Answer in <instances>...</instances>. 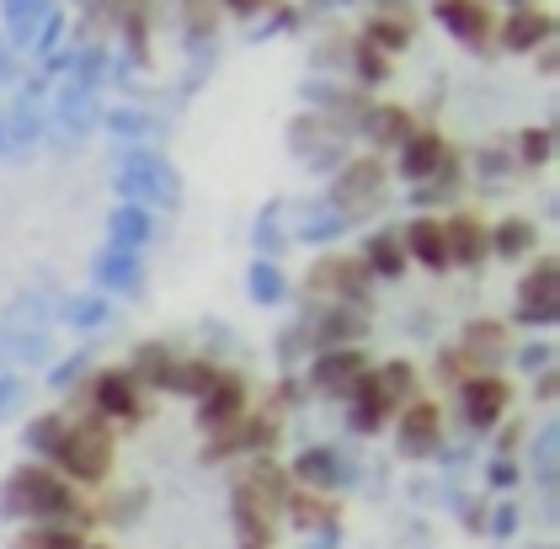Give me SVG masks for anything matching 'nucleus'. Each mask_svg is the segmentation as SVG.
Returning <instances> with one entry per match:
<instances>
[{"label":"nucleus","mask_w":560,"mask_h":549,"mask_svg":"<svg viewBox=\"0 0 560 549\" xmlns=\"http://www.w3.org/2000/svg\"><path fill=\"white\" fill-rule=\"evenodd\" d=\"M5 502L16 512H27V517H38V523H70V528H86L91 523V512L81 507L75 486L59 469H44V465L16 469L11 486H5Z\"/></svg>","instance_id":"nucleus-1"},{"label":"nucleus","mask_w":560,"mask_h":549,"mask_svg":"<svg viewBox=\"0 0 560 549\" xmlns=\"http://www.w3.org/2000/svg\"><path fill=\"white\" fill-rule=\"evenodd\" d=\"M113 454H118V443H113V422H102V417H81V422H70V437H65V448H59V459L54 469L65 475V480H81V486H102L107 475H113Z\"/></svg>","instance_id":"nucleus-2"},{"label":"nucleus","mask_w":560,"mask_h":549,"mask_svg":"<svg viewBox=\"0 0 560 549\" xmlns=\"http://www.w3.org/2000/svg\"><path fill=\"white\" fill-rule=\"evenodd\" d=\"M75 400H81V411L102 417V422H139L144 417V389L129 369H107V374L86 379L75 389Z\"/></svg>","instance_id":"nucleus-3"},{"label":"nucleus","mask_w":560,"mask_h":549,"mask_svg":"<svg viewBox=\"0 0 560 549\" xmlns=\"http://www.w3.org/2000/svg\"><path fill=\"white\" fill-rule=\"evenodd\" d=\"M246 379L241 374H230V369H219V379H214V389L198 400V427L203 432H219V427H230V422H241L246 417Z\"/></svg>","instance_id":"nucleus-4"},{"label":"nucleus","mask_w":560,"mask_h":549,"mask_svg":"<svg viewBox=\"0 0 560 549\" xmlns=\"http://www.w3.org/2000/svg\"><path fill=\"white\" fill-rule=\"evenodd\" d=\"M556 299H560L556 261H534V267H528V278L517 283V315H523V320H534V326H545V320L556 315Z\"/></svg>","instance_id":"nucleus-5"},{"label":"nucleus","mask_w":560,"mask_h":549,"mask_svg":"<svg viewBox=\"0 0 560 549\" xmlns=\"http://www.w3.org/2000/svg\"><path fill=\"white\" fill-rule=\"evenodd\" d=\"M459 411L470 427H497L502 411H508V384L491 379V374H470L459 384Z\"/></svg>","instance_id":"nucleus-6"},{"label":"nucleus","mask_w":560,"mask_h":549,"mask_svg":"<svg viewBox=\"0 0 560 549\" xmlns=\"http://www.w3.org/2000/svg\"><path fill=\"white\" fill-rule=\"evenodd\" d=\"M438 437H443L438 406H432V400H406V406H400V454L422 459V454L438 448Z\"/></svg>","instance_id":"nucleus-7"},{"label":"nucleus","mask_w":560,"mask_h":549,"mask_svg":"<svg viewBox=\"0 0 560 549\" xmlns=\"http://www.w3.org/2000/svg\"><path fill=\"white\" fill-rule=\"evenodd\" d=\"M432 11H438V22H443L459 43H486L497 33V16H491L486 0H438Z\"/></svg>","instance_id":"nucleus-8"},{"label":"nucleus","mask_w":560,"mask_h":549,"mask_svg":"<svg viewBox=\"0 0 560 549\" xmlns=\"http://www.w3.org/2000/svg\"><path fill=\"white\" fill-rule=\"evenodd\" d=\"M443 241H448V267H475V261L491 256V230L475 213L443 219Z\"/></svg>","instance_id":"nucleus-9"},{"label":"nucleus","mask_w":560,"mask_h":549,"mask_svg":"<svg viewBox=\"0 0 560 549\" xmlns=\"http://www.w3.org/2000/svg\"><path fill=\"white\" fill-rule=\"evenodd\" d=\"M310 289H326V294H337L342 304L347 299H363L369 294V267H363V256H331V261L315 267Z\"/></svg>","instance_id":"nucleus-10"},{"label":"nucleus","mask_w":560,"mask_h":549,"mask_svg":"<svg viewBox=\"0 0 560 549\" xmlns=\"http://www.w3.org/2000/svg\"><path fill=\"white\" fill-rule=\"evenodd\" d=\"M363 374H369V358H363L358 347H326V352L315 358V384L331 389V395H347Z\"/></svg>","instance_id":"nucleus-11"},{"label":"nucleus","mask_w":560,"mask_h":549,"mask_svg":"<svg viewBox=\"0 0 560 549\" xmlns=\"http://www.w3.org/2000/svg\"><path fill=\"white\" fill-rule=\"evenodd\" d=\"M443 166H448V144H443L432 128H411V139L400 144V171H406L411 182H432Z\"/></svg>","instance_id":"nucleus-12"},{"label":"nucleus","mask_w":560,"mask_h":549,"mask_svg":"<svg viewBox=\"0 0 560 549\" xmlns=\"http://www.w3.org/2000/svg\"><path fill=\"white\" fill-rule=\"evenodd\" d=\"M400 246L411 261H422L432 272H443L448 267V241H443V219H411L406 224V235H400Z\"/></svg>","instance_id":"nucleus-13"},{"label":"nucleus","mask_w":560,"mask_h":549,"mask_svg":"<svg viewBox=\"0 0 560 549\" xmlns=\"http://www.w3.org/2000/svg\"><path fill=\"white\" fill-rule=\"evenodd\" d=\"M347 400H352V422L363 427V432H374V427L389 422V411H400L395 400H389L385 389H380V379L374 374H363V379L347 389Z\"/></svg>","instance_id":"nucleus-14"},{"label":"nucleus","mask_w":560,"mask_h":549,"mask_svg":"<svg viewBox=\"0 0 560 549\" xmlns=\"http://www.w3.org/2000/svg\"><path fill=\"white\" fill-rule=\"evenodd\" d=\"M406 38H411V11H406V0H385V5L374 11V22H369V43L395 54Z\"/></svg>","instance_id":"nucleus-15"},{"label":"nucleus","mask_w":560,"mask_h":549,"mask_svg":"<svg viewBox=\"0 0 560 549\" xmlns=\"http://www.w3.org/2000/svg\"><path fill=\"white\" fill-rule=\"evenodd\" d=\"M502 43L508 48H545L550 43V16L539 5H513V16L502 27Z\"/></svg>","instance_id":"nucleus-16"},{"label":"nucleus","mask_w":560,"mask_h":549,"mask_svg":"<svg viewBox=\"0 0 560 549\" xmlns=\"http://www.w3.org/2000/svg\"><path fill=\"white\" fill-rule=\"evenodd\" d=\"M133 379H139V389H172V379H176V352L172 347H139L133 352V369H129Z\"/></svg>","instance_id":"nucleus-17"},{"label":"nucleus","mask_w":560,"mask_h":549,"mask_svg":"<svg viewBox=\"0 0 560 549\" xmlns=\"http://www.w3.org/2000/svg\"><path fill=\"white\" fill-rule=\"evenodd\" d=\"M272 443H278V417H272V411H267V417H241V422L230 427V448H235V454H267V448H272Z\"/></svg>","instance_id":"nucleus-18"},{"label":"nucleus","mask_w":560,"mask_h":549,"mask_svg":"<svg viewBox=\"0 0 560 549\" xmlns=\"http://www.w3.org/2000/svg\"><path fill=\"white\" fill-rule=\"evenodd\" d=\"M363 267H369V278H400V272H406V246H400V235L380 230V235L369 241V252H363Z\"/></svg>","instance_id":"nucleus-19"},{"label":"nucleus","mask_w":560,"mask_h":549,"mask_svg":"<svg viewBox=\"0 0 560 549\" xmlns=\"http://www.w3.org/2000/svg\"><path fill=\"white\" fill-rule=\"evenodd\" d=\"M16 549H86V534L81 528H70V523H33Z\"/></svg>","instance_id":"nucleus-20"},{"label":"nucleus","mask_w":560,"mask_h":549,"mask_svg":"<svg viewBox=\"0 0 560 549\" xmlns=\"http://www.w3.org/2000/svg\"><path fill=\"white\" fill-rule=\"evenodd\" d=\"M380 187H385V171L374 166V161H363V166H352V171H347V176H342V187H337V198H342L347 209H363V203H369V198H374Z\"/></svg>","instance_id":"nucleus-21"},{"label":"nucleus","mask_w":560,"mask_h":549,"mask_svg":"<svg viewBox=\"0 0 560 549\" xmlns=\"http://www.w3.org/2000/svg\"><path fill=\"white\" fill-rule=\"evenodd\" d=\"M283 507H289V517H294L300 528H326V523H331V502H326L320 491H304V486H289Z\"/></svg>","instance_id":"nucleus-22"},{"label":"nucleus","mask_w":560,"mask_h":549,"mask_svg":"<svg viewBox=\"0 0 560 549\" xmlns=\"http://www.w3.org/2000/svg\"><path fill=\"white\" fill-rule=\"evenodd\" d=\"M214 379H219V363H209V358H176V379H172V389L192 395V400H203V395L214 389Z\"/></svg>","instance_id":"nucleus-23"},{"label":"nucleus","mask_w":560,"mask_h":549,"mask_svg":"<svg viewBox=\"0 0 560 549\" xmlns=\"http://www.w3.org/2000/svg\"><path fill=\"white\" fill-rule=\"evenodd\" d=\"M246 486L257 491V497L267 502V507L278 512V507H283V497H289V486H294V480H289V475H283L278 465H257L252 475H246Z\"/></svg>","instance_id":"nucleus-24"},{"label":"nucleus","mask_w":560,"mask_h":549,"mask_svg":"<svg viewBox=\"0 0 560 549\" xmlns=\"http://www.w3.org/2000/svg\"><path fill=\"white\" fill-rule=\"evenodd\" d=\"M534 246V224L528 219H502V230L491 235V252H502V256H523Z\"/></svg>","instance_id":"nucleus-25"},{"label":"nucleus","mask_w":560,"mask_h":549,"mask_svg":"<svg viewBox=\"0 0 560 549\" xmlns=\"http://www.w3.org/2000/svg\"><path fill=\"white\" fill-rule=\"evenodd\" d=\"M411 113H406V107H380V113H374V139H385V144H406V139H411Z\"/></svg>","instance_id":"nucleus-26"},{"label":"nucleus","mask_w":560,"mask_h":549,"mask_svg":"<svg viewBox=\"0 0 560 549\" xmlns=\"http://www.w3.org/2000/svg\"><path fill=\"white\" fill-rule=\"evenodd\" d=\"M374 379H380V389H385L395 406H406L411 400V389H417V374L406 369V363H389V369H374Z\"/></svg>","instance_id":"nucleus-27"},{"label":"nucleus","mask_w":560,"mask_h":549,"mask_svg":"<svg viewBox=\"0 0 560 549\" xmlns=\"http://www.w3.org/2000/svg\"><path fill=\"white\" fill-rule=\"evenodd\" d=\"M65 437H70V422H65V417H44V422H33V448L48 454V459H59Z\"/></svg>","instance_id":"nucleus-28"},{"label":"nucleus","mask_w":560,"mask_h":549,"mask_svg":"<svg viewBox=\"0 0 560 549\" xmlns=\"http://www.w3.org/2000/svg\"><path fill=\"white\" fill-rule=\"evenodd\" d=\"M502 326H491V320H480V326H470V337H465V352H470V363H480V358H491V352H502Z\"/></svg>","instance_id":"nucleus-29"},{"label":"nucleus","mask_w":560,"mask_h":549,"mask_svg":"<svg viewBox=\"0 0 560 549\" xmlns=\"http://www.w3.org/2000/svg\"><path fill=\"white\" fill-rule=\"evenodd\" d=\"M294 475H300L304 491H320V486H331V459L326 454H304L300 465H294Z\"/></svg>","instance_id":"nucleus-30"},{"label":"nucleus","mask_w":560,"mask_h":549,"mask_svg":"<svg viewBox=\"0 0 560 549\" xmlns=\"http://www.w3.org/2000/svg\"><path fill=\"white\" fill-rule=\"evenodd\" d=\"M320 337H326V347H352V337H358V315H347V304L342 309H331Z\"/></svg>","instance_id":"nucleus-31"},{"label":"nucleus","mask_w":560,"mask_h":549,"mask_svg":"<svg viewBox=\"0 0 560 549\" xmlns=\"http://www.w3.org/2000/svg\"><path fill=\"white\" fill-rule=\"evenodd\" d=\"M358 75H363V81H385L389 75V54L385 48H374L369 38L358 43Z\"/></svg>","instance_id":"nucleus-32"},{"label":"nucleus","mask_w":560,"mask_h":549,"mask_svg":"<svg viewBox=\"0 0 560 549\" xmlns=\"http://www.w3.org/2000/svg\"><path fill=\"white\" fill-rule=\"evenodd\" d=\"M545 155H550V128H528L523 144H517V161L523 166H545Z\"/></svg>","instance_id":"nucleus-33"},{"label":"nucleus","mask_w":560,"mask_h":549,"mask_svg":"<svg viewBox=\"0 0 560 549\" xmlns=\"http://www.w3.org/2000/svg\"><path fill=\"white\" fill-rule=\"evenodd\" d=\"M214 0H187V22H192V33H209L214 27Z\"/></svg>","instance_id":"nucleus-34"},{"label":"nucleus","mask_w":560,"mask_h":549,"mask_svg":"<svg viewBox=\"0 0 560 549\" xmlns=\"http://www.w3.org/2000/svg\"><path fill=\"white\" fill-rule=\"evenodd\" d=\"M214 5H224L230 16H257V11L267 5V0H214Z\"/></svg>","instance_id":"nucleus-35"}]
</instances>
